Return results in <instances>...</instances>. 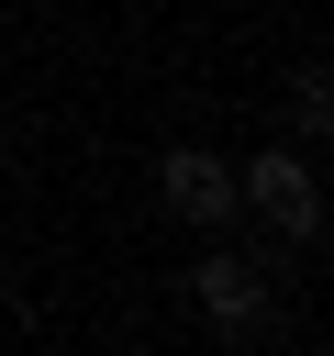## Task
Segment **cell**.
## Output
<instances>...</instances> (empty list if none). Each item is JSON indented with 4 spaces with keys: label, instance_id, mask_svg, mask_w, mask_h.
<instances>
[{
    "label": "cell",
    "instance_id": "cell-1",
    "mask_svg": "<svg viewBox=\"0 0 334 356\" xmlns=\"http://www.w3.org/2000/svg\"><path fill=\"white\" fill-rule=\"evenodd\" d=\"M189 289H200V312H212L223 334H256V323H267V278H256L245 256H200Z\"/></svg>",
    "mask_w": 334,
    "mask_h": 356
},
{
    "label": "cell",
    "instance_id": "cell-2",
    "mask_svg": "<svg viewBox=\"0 0 334 356\" xmlns=\"http://www.w3.org/2000/svg\"><path fill=\"white\" fill-rule=\"evenodd\" d=\"M245 200H256V211H267L278 234H312V222H323V200H312V167H301V156H256Z\"/></svg>",
    "mask_w": 334,
    "mask_h": 356
},
{
    "label": "cell",
    "instance_id": "cell-3",
    "mask_svg": "<svg viewBox=\"0 0 334 356\" xmlns=\"http://www.w3.org/2000/svg\"><path fill=\"white\" fill-rule=\"evenodd\" d=\"M167 200H178L189 222H223V211H234V178H223L200 145H178V156H167Z\"/></svg>",
    "mask_w": 334,
    "mask_h": 356
},
{
    "label": "cell",
    "instance_id": "cell-4",
    "mask_svg": "<svg viewBox=\"0 0 334 356\" xmlns=\"http://www.w3.org/2000/svg\"><path fill=\"white\" fill-rule=\"evenodd\" d=\"M289 111H301V134H323V122H334V100H323V67H301V89H289Z\"/></svg>",
    "mask_w": 334,
    "mask_h": 356
}]
</instances>
